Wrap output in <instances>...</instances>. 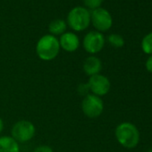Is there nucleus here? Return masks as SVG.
<instances>
[{
  "label": "nucleus",
  "mask_w": 152,
  "mask_h": 152,
  "mask_svg": "<svg viewBox=\"0 0 152 152\" xmlns=\"http://www.w3.org/2000/svg\"><path fill=\"white\" fill-rule=\"evenodd\" d=\"M145 66H146V69H147L150 73H152V55L147 59L146 64H145Z\"/></svg>",
  "instance_id": "a211bd4d"
},
{
  "label": "nucleus",
  "mask_w": 152,
  "mask_h": 152,
  "mask_svg": "<svg viewBox=\"0 0 152 152\" xmlns=\"http://www.w3.org/2000/svg\"><path fill=\"white\" fill-rule=\"evenodd\" d=\"M87 83L91 93L100 98L107 95L111 89V83L109 79L107 76L100 73L90 77Z\"/></svg>",
  "instance_id": "6e6552de"
},
{
  "label": "nucleus",
  "mask_w": 152,
  "mask_h": 152,
  "mask_svg": "<svg viewBox=\"0 0 152 152\" xmlns=\"http://www.w3.org/2000/svg\"><path fill=\"white\" fill-rule=\"evenodd\" d=\"M82 111L85 116L91 119L99 117L104 111V103L100 97L91 93L83 97L81 104Z\"/></svg>",
  "instance_id": "39448f33"
},
{
  "label": "nucleus",
  "mask_w": 152,
  "mask_h": 152,
  "mask_svg": "<svg viewBox=\"0 0 152 152\" xmlns=\"http://www.w3.org/2000/svg\"><path fill=\"white\" fill-rule=\"evenodd\" d=\"M148 152H152V149H150V150H148Z\"/></svg>",
  "instance_id": "aec40b11"
},
{
  "label": "nucleus",
  "mask_w": 152,
  "mask_h": 152,
  "mask_svg": "<svg viewBox=\"0 0 152 152\" xmlns=\"http://www.w3.org/2000/svg\"><path fill=\"white\" fill-rule=\"evenodd\" d=\"M91 23L99 32L107 31L113 25V19L110 13L102 7L91 12Z\"/></svg>",
  "instance_id": "423d86ee"
},
{
  "label": "nucleus",
  "mask_w": 152,
  "mask_h": 152,
  "mask_svg": "<svg viewBox=\"0 0 152 152\" xmlns=\"http://www.w3.org/2000/svg\"><path fill=\"white\" fill-rule=\"evenodd\" d=\"M36 134V127L29 120H19L11 128V137L18 143L31 140Z\"/></svg>",
  "instance_id": "20e7f679"
},
{
  "label": "nucleus",
  "mask_w": 152,
  "mask_h": 152,
  "mask_svg": "<svg viewBox=\"0 0 152 152\" xmlns=\"http://www.w3.org/2000/svg\"><path fill=\"white\" fill-rule=\"evenodd\" d=\"M83 2L85 6V8H87L88 10H95L97 8L101 7L104 0H83Z\"/></svg>",
  "instance_id": "2eb2a0df"
},
{
  "label": "nucleus",
  "mask_w": 152,
  "mask_h": 152,
  "mask_svg": "<svg viewBox=\"0 0 152 152\" xmlns=\"http://www.w3.org/2000/svg\"><path fill=\"white\" fill-rule=\"evenodd\" d=\"M141 49L147 55H152V32L148 33L141 40Z\"/></svg>",
  "instance_id": "4468645a"
},
{
  "label": "nucleus",
  "mask_w": 152,
  "mask_h": 152,
  "mask_svg": "<svg viewBox=\"0 0 152 152\" xmlns=\"http://www.w3.org/2000/svg\"><path fill=\"white\" fill-rule=\"evenodd\" d=\"M83 69L86 75L91 77L93 75L100 73L102 70V62L98 56H90L84 60Z\"/></svg>",
  "instance_id": "9d476101"
},
{
  "label": "nucleus",
  "mask_w": 152,
  "mask_h": 152,
  "mask_svg": "<svg viewBox=\"0 0 152 152\" xmlns=\"http://www.w3.org/2000/svg\"><path fill=\"white\" fill-rule=\"evenodd\" d=\"M60 44L56 37L47 34L42 36L36 44V54L42 61L54 60L60 52Z\"/></svg>",
  "instance_id": "f257e3e1"
},
{
  "label": "nucleus",
  "mask_w": 152,
  "mask_h": 152,
  "mask_svg": "<svg viewBox=\"0 0 152 152\" xmlns=\"http://www.w3.org/2000/svg\"><path fill=\"white\" fill-rule=\"evenodd\" d=\"M32 152H54L53 148L48 145H39L36 147Z\"/></svg>",
  "instance_id": "f3484780"
},
{
  "label": "nucleus",
  "mask_w": 152,
  "mask_h": 152,
  "mask_svg": "<svg viewBox=\"0 0 152 152\" xmlns=\"http://www.w3.org/2000/svg\"><path fill=\"white\" fill-rule=\"evenodd\" d=\"M77 92H78L79 95H81L83 97H85L88 94H90L91 91H90L88 83H81V84H79L78 87H77Z\"/></svg>",
  "instance_id": "dca6fc26"
},
{
  "label": "nucleus",
  "mask_w": 152,
  "mask_h": 152,
  "mask_svg": "<svg viewBox=\"0 0 152 152\" xmlns=\"http://www.w3.org/2000/svg\"><path fill=\"white\" fill-rule=\"evenodd\" d=\"M4 128H5V124H4V121L3 119L0 117V134L2 133V132L4 131Z\"/></svg>",
  "instance_id": "6ab92c4d"
},
{
  "label": "nucleus",
  "mask_w": 152,
  "mask_h": 152,
  "mask_svg": "<svg viewBox=\"0 0 152 152\" xmlns=\"http://www.w3.org/2000/svg\"><path fill=\"white\" fill-rule=\"evenodd\" d=\"M60 48L66 52H75L80 47V39L73 32L67 31L62 34L59 38Z\"/></svg>",
  "instance_id": "1a4fd4ad"
},
{
  "label": "nucleus",
  "mask_w": 152,
  "mask_h": 152,
  "mask_svg": "<svg viewBox=\"0 0 152 152\" xmlns=\"http://www.w3.org/2000/svg\"><path fill=\"white\" fill-rule=\"evenodd\" d=\"M67 29V23L63 19L53 20L48 25V31L53 36H61L65 32Z\"/></svg>",
  "instance_id": "f8f14e48"
},
{
  "label": "nucleus",
  "mask_w": 152,
  "mask_h": 152,
  "mask_svg": "<svg viewBox=\"0 0 152 152\" xmlns=\"http://www.w3.org/2000/svg\"><path fill=\"white\" fill-rule=\"evenodd\" d=\"M116 140L126 148H135L140 141V132L137 127L129 122L119 124L115 131Z\"/></svg>",
  "instance_id": "f03ea898"
},
{
  "label": "nucleus",
  "mask_w": 152,
  "mask_h": 152,
  "mask_svg": "<svg viewBox=\"0 0 152 152\" xmlns=\"http://www.w3.org/2000/svg\"><path fill=\"white\" fill-rule=\"evenodd\" d=\"M105 41V37L101 32L91 31L84 36L83 40V47L87 53L94 56L103 49Z\"/></svg>",
  "instance_id": "0eeeda50"
},
{
  "label": "nucleus",
  "mask_w": 152,
  "mask_h": 152,
  "mask_svg": "<svg viewBox=\"0 0 152 152\" xmlns=\"http://www.w3.org/2000/svg\"><path fill=\"white\" fill-rule=\"evenodd\" d=\"M0 152H20V145L11 136H1L0 137Z\"/></svg>",
  "instance_id": "9b49d317"
},
{
  "label": "nucleus",
  "mask_w": 152,
  "mask_h": 152,
  "mask_svg": "<svg viewBox=\"0 0 152 152\" xmlns=\"http://www.w3.org/2000/svg\"><path fill=\"white\" fill-rule=\"evenodd\" d=\"M67 25L74 31H83L91 24V12L83 7L72 8L67 15Z\"/></svg>",
  "instance_id": "7ed1b4c3"
},
{
  "label": "nucleus",
  "mask_w": 152,
  "mask_h": 152,
  "mask_svg": "<svg viewBox=\"0 0 152 152\" xmlns=\"http://www.w3.org/2000/svg\"><path fill=\"white\" fill-rule=\"evenodd\" d=\"M107 41L112 47L115 48H120L124 46V39L121 35L116 34V33H112L108 35Z\"/></svg>",
  "instance_id": "ddd939ff"
}]
</instances>
